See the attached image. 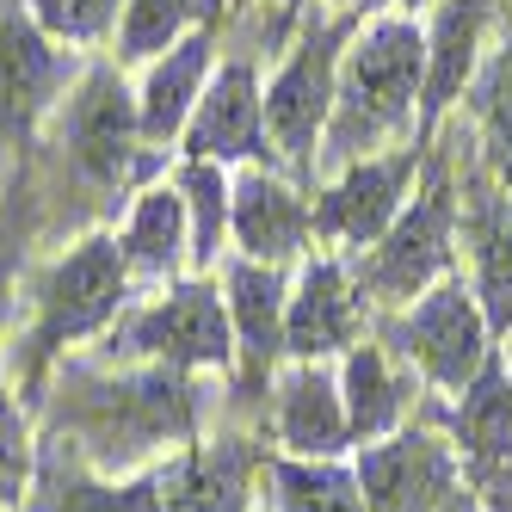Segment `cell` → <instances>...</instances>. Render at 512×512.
<instances>
[{
	"label": "cell",
	"mask_w": 512,
	"mask_h": 512,
	"mask_svg": "<svg viewBox=\"0 0 512 512\" xmlns=\"http://www.w3.org/2000/svg\"><path fill=\"white\" fill-rule=\"evenodd\" d=\"M420 87H426V31L401 13L371 19L340 62L334 118H327L321 155L327 161H364L383 136H395L414 118Z\"/></svg>",
	"instance_id": "6da1fadb"
},
{
	"label": "cell",
	"mask_w": 512,
	"mask_h": 512,
	"mask_svg": "<svg viewBox=\"0 0 512 512\" xmlns=\"http://www.w3.org/2000/svg\"><path fill=\"white\" fill-rule=\"evenodd\" d=\"M62 426L81 438L99 469H124L142 451L173 445L198 426V389L173 364H149L130 377H93L62 401Z\"/></svg>",
	"instance_id": "7a4b0ae2"
},
{
	"label": "cell",
	"mask_w": 512,
	"mask_h": 512,
	"mask_svg": "<svg viewBox=\"0 0 512 512\" xmlns=\"http://www.w3.org/2000/svg\"><path fill=\"white\" fill-rule=\"evenodd\" d=\"M112 358H149V364H173V371H223L235 358V327H229V303L216 297L210 278H186L167 297H155L149 309L118 315L112 327Z\"/></svg>",
	"instance_id": "3957f363"
},
{
	"label": "cell",
	"mask_w": 512,
	"mask_h": 512,
	"mask_svg": "<svg viewBox=\"0 0 512 512\" xmlns=\"http://www.w3.org/2000/svg\"><path fill=\"white\" fill-rule=\"evenodd\" d=\"M130 266L118 235H87L56 260V272L38 290V352H56L81 334L112 327L130 303Z\"/></svg>",
	"instance_id": "277c9868"
},
{
	"label": "cell",
	"mask_w": 512,
	"mask_h": 512,
	"mask_svg": "<svg viewBox=\"0 0 512 512\" xmlns=\"http://www.w3.org/2000/svg\"><path fill=\"white\" fill-rule=\"evenodd\" d=\"M340 44L346 25H321L284 56L266 87V136L290 167H315L327 118H334V81H340Z\"/></svg>",
	"instance_id": "5b68a950"
},
{
	"label": "cell",
	"mask_w": 512,
	"mask_h": 512,
	"mask_svg": "<svg viewBox=\"0 0 512 512\" xmlns=\"http://www.w3.org/2000/svg\"><path fill=\"white\" fill-rule=\"evenodd\" d=\"M395 340L401 358L420 364L432 383L469 389L475 371L488 364V315L475 303V290H463V278H445L414 303V315L395 327Z\"/></svg>",
	"instance_id": "8992f818"
},
{
	"label": "cell",
	"mask_w": 512,
	"mask_h": 512,
	"mask_svg": "<svg viewBox=\"0 0 512 512\" xmlns=\"http://www.w3.org/2000/svg\"><path fill=\"white\" fill-rule=\"evenodd\" d=\"M451 229H457L451 186H426V192L389 223V235L371 247V266H364L371 297H383V303L426 297V290L451 272Z\"/></svg>",
	"instance_id": "52a82bcc"
},
{
	"label": "cell",
	"mask_w": 512,
	"mask_h": 512,
	"mask_svg": "<svg viewBox=\"0 0 512 512\" xmlns=\"http://www.w3.org/2000/svg\"><path fill=\"white\" fill-rule=\"evenodd\" d=\"M62 142L75 167L93 186H124L130 167L142 161V118H136V93L112 75V68H93V75L62 99Z\"/></svg>",
	"instance_id": "ba28073f"
},
{
	"label": "cell",
	"mask_w": 512,
	"mask_h": 512,
	"mask_svg": "<svg viewBox=\"0 0 512 512\" xmlns=\"http://www.w3.org/2000/svg\"><path fill=\"white\" fill-rule=\"evenodd\" d=\"M358 494L364 512H438L457 494L451 451L426 432H389L358 451Z\"/></svg>",
	"instance_id": "9c48e42d"
},
{
	"label": "cell",
	"mask_w": 512,
	"mask_h": 512,
	"mask_svg": "<svg viewBox=\"0 0 512 512\" xmlns=\"http://www.w3.org/2000/svg\"><path fill=\"white\" fill-rule=\"evenodd\" d=\"M266 93H260V75H253V62H223L210 75L198 112L186 124V136H179V155L186 161H260L266 155Z\"/></svg>",
	"instance_id": "30bf717a"
},
{
	"label": "cell",
	"mask_w": 512,
	"mask_h": 512,
	"mask_svg": "<svg viewBox=\"0 0 512 512\" xmlns=\"http://www.w3.org/2000/svg\"><path fill=\"white\" fill-rule=\"evenodd\" d=\"M420 167V149L408 142V149L395 155H364V161H346V173L334 179V186L321 192L315 204V229L327 241H346V247H371L389 235V223L401 216V192H408V179Z\"/></svg>",
	"instance_id": "8fae6325"
},
{
	"label": "cell",
	"mask_w": 512,
	"mask_h": 512,
	"mask_svg": "<svg viewBox=\"0 0 512 512\" xmlns=\"http://www.w3.org/2000/svg\"><path fill=\"white\" fill-rule=\"evenodd\" d=\"M68 81H75V56H62L31 13L0 7V124L31 130L68 99Z\"/></svg>",
	"instance_id": "7c38bea8"
},
{
	"label": "cell",
	"mask_w": 512,
	"mask_h": 512,
	"mask_svg": "<svg viewBox=\"0 0 512 512\" xmlns=\"http://www.w3.org/2000/svg\"><path fill=\"white\" fill-rule=\"evenodd\" d=\"M364 284H352V272L334 260V253H315L297 272V290H290L284 309V352L290 358H334L346 346H358L364 327Z\"/></svg>",
	"instance_id": "4fadbf2b"
},
{
	"label": "cell",
	"mask_w": 512,
	"mask_h": 512,
	"mask_svg": "<svg viewBox=\"0 0 512 512\" xmlns=\"http://www.w3.org/2000/svg\"><path fill=\"white\" fill-rule=\"evenodd\" d=\"M229 235L241 260L260 266H290L315 235V210L297 198L284 173L272 167H241L235 173V210H229Z\"/></svg>",
	"instance_id": "5bb4252c"
},
{
	"label": "cell",
	"mask_w": 512,
	"mask_h": 512,
	"mask_svg": "<svg viewBox=\"0 0 512 512\" xmlns=\"http://www.w3.org/2000/svg\"><path fill=\"white\" fill-rule=\"evenodd\" d=\"M272 426H278L284 457H340V451L352 445L340 377L327 371L321 358H297V364H290V371L278 377Z\"/></svg>",
	"instance_id": "9a60e30c"
},
{
	"label": "cell",
	"mask_w": 512,
	"mask_h": 512,
	"mask_svg": "<svg viewBox=\"0 0 512 512\" xmlns=\"http://www.w3.org/2000/svg\"><path fill=\"white\" fill-rule=\"evenodd\" d=\"M210 75H216L210 31H186L173 50H161L149 62V75H142V87H136V118H142V142H149V149H167V142L186 136Z\"/></svg>",
	"instance_id": "2e32d148"
},
{
	"label": "cell",
	"mask_w": 512,
	"mask_h": 512,
	"mask_svg": "<svg viewBox=\"0 0 512 512\" xmlns=\"http://www.w3.org/2000/svg\"><path fill=\"white\" fill-rule=\"evenodd\" d=\"M253 469H260V451L247 438H210L161 469V500L167 512H247Z\"/></svg>",
	"instance_id": "e0dca14e"
},
{
	"label": "cell",
	"mask_w": 512,
	"mask_h": 512,
	"mask_svg": "<svg viewBox=\"0 0 512 512\" xmlns=\"http://www.w3.org/2000/svg\"><path fill=\"white\" fill-rule=\"evenodd\" d=\"M229 290V327H235V352L247 358V371H272L284 358V309H290V284L284 266H260V260H235L223 272Z\"/></svg>",
	"instance_id": "ac0fdd59"
},
{
	"label": "cell",
	"mask_w": 512,
	"mask_h": 512,
	"mask_svg": "<svg viewBox=\"0 0 512 512\" xmlns=\"http://www.w3.org/2000/svg\"><path fill=\"white\" fill-rule=\"evenodd\" d=\"M124 266L136 284H167L192 266V235H186V198H179V186H149L130 216H124Z\"/></svg>",
	"instance_id": "d6986e66"
},
{
	"label": "cell",
	"mask_w": 512,
	"mask_h": 512,
	"mask_svg": "<svg viewBox=\"0 0 512 512\" xmlns=\"http://www.w3.org/2000/svg\"><path fill=\"white\" fill-rule=\"evenodd\" d=\"M340 395H346V426L358 445L371 438H389L401 408H408V383L395 377V364L383 346H352L346 352V371H340Z\"/></svg>",
	"instance_id": "ffe728a7"
},
{
	"label": "cell",
	"mask_w": 512,
	"mask_h": 512,
	"mask_svg": "<svg viewBox=\"0 0 512 512\" xmlns=\"http://www.w3.org/2000/svg\"><path fill=\"white\" fill-rule=\"evenodd\" d=\"M475 38H482V0H451L426 38V87H420L426 124H438L445 105L463 93L469 68H475Z\"/></svg>",
	"instance_id": "44dd1931"
},
{
	"label": "cell",
	"mask_w": 512,
	"mask_h": 512,
	"mask_svg": "<svg viewBox=\"0 0 512 512\" xmlns=\"http://www.w3.org/2000/svg\"><path fill=\"white\" fill-rule=\"evenodd\" d=\"M457 438H463L469 463L482 475H500L512 463V383H506L500 364H482V371H475L463 408H457Z\"/></svg>",
	"instance_id": "7402d4cb"
},
{
	"label": "cell",
	"mask_w": 512,
	"mask_h": 512,
	"mask_svg": "<svg viewBox=\"0 0 512 512\" xmlns=\"http://www.w3.org/2000/svg\"><path fill=\"white\" fill-rule=\"evenodd\" d=\"M272 512H364L358 475L340 469L334 457H272Z\"/></svg>",
	"instance_id": "603a6c76"
},
{
	"label": "cell",
	"mask_w": 512,
	"mask_h": 512,
	"mask_svg": "<svg viewBox=\"0 0 512 512\" xmlns=\"http://www.w3.org/2000/svg\"><path fill=\"white\" fill-rule=\"evenodd\" d=\"M179 198H186V235H192V272L204 278L229 241V210H235V179L216 161H179Z\"/></svg>",
	"instance_id": "cb8c5ba5"
},
{
	"label": "cell",
	"mask_w": 512,
	"mask_h": 512,
	"mask_svg": "<svg viewBox=\"0 0 512 512\" xmlns=\"http://www.w3.org/2000/svg\"><path fill=\"white\" fill-rule=\"evenodd\" d=\"M475 241H482V290H475V303L488 315V334H512V192L482 198Z\"/></svg>",
	"instance_id": "d4e9b609"
},
{
	"label": "cell",
	"mask_w": 512,
	"mask_h": 512,
	"mask_svg": "<svg viewBox=\"0 0 512 512\" xmlns=\"http://www.w3.org/2000/svg\"><path fill=\"white\" fill-rule=\"evenodd\" d=\"M210 7V0H124L118 19V56L124 62H155L186 38V25Z\"/></svg>",
	"instance_id": "484cf974"
},
{
	"label": "cell",
	"mask_w": 512,
	"mask_h": 512,
	"mask_svg": "<svg viewBox=\"0 0 512 512\" xmlns=\"http://www.w3.org/2000/svg\"><path fill=\"white\" fill-rule=\"evenodd\" d=\"M44 512H167L161 469L136 475V482H62Z\"/></svg>",
	"instance_id": "4316f807"
},
{
	"label": "cell",
	"mask_w": 512,
	"mask_h": 512,
	"mask_svg": "<svg viewBox=\"0 0 512 512\" xmlns=\"http://www.w3.org/2000/svg\"><path fill=\"white\" fill-rule=\"evenodd\" d=\"M25 13L56 44H99L124 19V0H25Z\"/></svg>",
	"instance_id": "83f0119b"
},
{
	"label": "cell",
	"mask_w": 512,
	"mask_h": 512,
	"mask_svg": "<svg viewBox=\"0 0 512 512\" xmlns=\"http://www.w3.org/2000/svg\"><path fill=\"white\" fill-rule=\"evenodd\" d=\"M31 494V420L0 395V512Z\"/></svg>",
	"instance_id": "f1b7e54d"
},
{
	"label": "cell",
	"mask_w": 512,
	"mask_h": 512,
	"mask_svg": "<svg viewBox=\"0 0 512 512\" xmlns=\"http://www.w3.org/2000/svg\"><path fill=\"white\" fill-rule=\"evenodd\" d=\"M482 118H488V142H494V167L512 179V44L500 50V62L482 81Z\"/></svg>",
	"instance_id": "f546056e"
},
{
	"label": "cell",
	"mask_w": 512,
	"mask_h": 512,
	"mask_svg": "<svg viewBox=\"0 0 512 512\" xmlns=\"http://www.w3.org/2000/svg\"><path fill=\"white\" fill-rule=\"evenodd\" d=\"M7 290H13V216H0V327H7Z\"/></svg>",
	"instance_id": "4dcf8cb0"
},
{
	"label": "cell",
	"mask_w": 512,
	"mask_h": 512,
	"mask_svg": "<svg viewBox=\"0 0 512 512\" xmlns=\"http://www.w3.org/2000/svg\"><path fill=\"white\" fill-rule=\"evenodd\" d=\"M438 512H475V506H469L463 494H451V500H445V506H438Z\"/></svg>",
	"instance_id": "1f68e13d"
},
{
	"label": "cell",
	"mask_w": 512,
	"mask_h": 512,
	"mask_svg": "<svg viewBox=\"0 0 512 512\" xmlns=\"http://www.w3.org/2000/svg\"><path fill=\"white\" fill-rule=\"evenodd\" d=\"M377 7H420V0H377Z\"/></svg>",
	"instance_id": "d6a6232c"
},
{
	"label": "cell",
	"mask_w": 512,
	"mask_h": 512,
	"mask_svg": "<svg viewBox=\"0 0 512 512\" xmlns=\"http://www.w3.org/2000/svg\"><path fill=\"white\" fill-rule=\"evenodd\" d=\"M340 7H358V0H340Z\"/></svg>",
	"instance_id": "836d02e7"
}]
</instances>
